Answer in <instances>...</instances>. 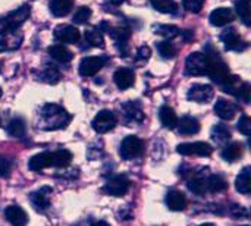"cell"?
<instances>
[{"label": "cell", "mask_w": 251, "mask_h": 226, "mask_svg": "<svg viewBox=\"0 0 251 226\" xmlns=\"http://www.w3.org/2000/svg\"><path fill=\"white\" fill-rule=\"evenodd\" d=\"M231 213H232L235 218H247V216H249L247 209L243 207V206H232V207H231Z\"/></svg>", "instance_id": "obj_46"}, {"label": "cell", "mask_w": 251, "mask_h": 226, "mask_svg": "<svg viewBox=\"0 0 251 226\" xmlns=\"http://www.w3.org/2000/svg\"><path fill=\"white\" fill-rule=\"evenodd\" d=\"M113 81L121 90H126L134 85L135 82V74L128 68H121L113 74Z\"/></svg>", "instance_id": "obj_20"}, {"label": "cell", "mask_w": 251, "mask_h": 226, "mask_svg": "<svg viewBox=\"0 0 251 226\" xmlns=\"http://www.w3.org/2000/svg\"><path fill=\"white\" fill-rule=\"evenodd\" d=\"M157 50H159V54L163 57V59H172L175 56V47L172 46V43L169 40H165V41H160L156 44Z\"/></svg>", "instance_id": "obj_39"}, {"label": "cell", "mask_w": 251, "mask_h": 226, "mask_svg": "<svg viewBox=\"0 0 251 226\" xmlns=\"http://www.w3.org/2000/svg\"><path fill=\"white\" fill-rule=\"evenodd\" d=\"M221 40L225 43L226 50H235V51H241L244 49H247V43L243 41V38L238 35L235 28H226L222 34H221Z\"/></svg>", "instance_id": "obj_14"}, {"label": "cell", "mask_w": 251, "mask_h": 226, "mask_svg": "<svg viewBox=\"0 0 251 226\" xmlns=\"http://www.w3.org/2000/svg\"><path fill=\"white\" fill-rule=\"evenodd\" d=\"M166 206L169 210L172 212H182L185 207H187V199L185 196L181 193V191H176V190H172L166 194Z\"/></svg>", "instance_id": "obj_22"}, {"label": "cell", "mask_w": 251, "mask_h": 226, "mask_svg": "<svg viewBox=\"0 0 251 226\" xmlns=\"http://www.w3.org/2000/svg\"><path fill=\"white\" fill-rule=\"evenodd\" d=\"M4 218L12 226H26L28 215L19 206H9L4 209Z\"/></svg>", "instance_id": "obj_17"}, {"label": "cell", "mask_w": 251, "mask_h": 226, "mask_svg": "<svg viewBox=\"0 0 251 226\" xmlns=\"http://www.w3.org/2000/svg\"><path fill=\"white\" fill-rule=\"evenodd\" d=\"M0 97H1V88H0Z\"/></svg>", "instance_id": "obj_51"}, {"label": "cell", "mask_w": 251, "mask_h": 226, "mask_svg": "<svg viewBox=\"0 0 251 226\" xmlns=\"http://www.w3.org/2000/svg\"><path fill=\"white\" fill-rule=\"evenodd\" d=\"M176 151L182 156H201L207 157L213 153V149L210 144L197 141V143H182L176 147Z\"/></svg>", "instance_id": "obj_7"}, {"label": "cell", "mask_w": 251, "mask_h": 226, "mask_svg": "<svg viewBox=\"0 0 251 226\" xmlns=\"http://www.w3.org/2000/svg\"><path fill=\"white\" fill-rule=\"evenodd\" d=\"M91 226H110L107 222H104V221H97V222H94V224H91Z\"/></svg>", "instance_id": "obj_48"}, {"label": "cell", "mask_w": 251, "mask_h": 226, "mask_svg": "<svg viewBox=\"0 0 251 226\" xmlns=\"http://www.w3.org/2000/svg\"><path fill=\"white\" fill-rule=\"evenodd\" d=\"M101 26L107 29L109 35L118 43V46L122 44V47H119V50H121L122 56H126V53H128L126 44H128V40H129V37H131V29L126 28V26H116V28H113V26H109L106 22H103Z\"/></svg>", "instance_id": "obj_9"}, {"label": "cell", "mask_w": 251, "mask_h": 226, "mask_svg": "<svg viewBox=\"0 0 251 226\" xmlns=\"http://www.w3.org/2000/svg\"><path fill=\"white\" fill-rule=\"evenodd\" d=\"M238 131L244 135H250L251 134V119L249 116L243 115L238 121V125H237Z\"/></svg>", "instance_id": "obj_42"}, {"label": "cell", "mask_w": 251, "mask_h": 226, "mask_svg": "<svg viewBox=\"0 0 251 226\" xmlns=\"http://www.w3.org/2000/svg\"><path fill=\"white\" fill-rule=\"evenodd\" d=\"M200 226H216V225H213V224H203V225H200Z\"/></svg>", "instance_id": "obj_50"}, {"label": "cell", "mask_w": 251, "mask_h": 226, "mask_svg": "<svg viewBox=\"0 0 251 226\" xmlns=\"http://www.w3.org/2000/svg\"><path fill=\"white\" fill-rule=\"evenodd\" d=\"M184 34H185V40H187V41H190V40H191V38L194 37V35L191 34V31H185Z\"/></svg>", "instance_id": "obj_49"}, {"label": "cell", "mask_w": 251, "mask_h": 226, "mask_svg": "<svg viewBox=\"0 0 251 226\" xmlns=\"http://www.w3.org/2000/svg\"><path fill=\"white\" fill-rule=\"evenodd\" d=\"M250 93H251V87L249 82H243L235 94V97H238L240 100H243L244 103H250Z\"/></svg>", "instance_id": "obj_41"}, {"label": "cell", "mask_w": 251, "mask_h": 226, "mask_svg": "<svg viewBox=\"0 0 251 226\" xmlns=\"http://www.w3.org/2000/svg\"><path fill=\"white\" fill-rule=\"evenodd\" d=\"M212 138L218 144H226L231 140V131L224 124H216L212 129Z\"/></svg>", "instance_id": "obj_32"}, {"label": "cell", "mask_w": 251, "mask_h": 226, "mask_svg": "<svg viewBox=\"0 0 251 226\" xmlns=\"http://www.w3.org/2000/svg\"><path fill=\"white\" fill-rule=\"evenodd\" d=\"M72 162V153L60 149L57 151H53V166L54 168H66Z\"/></svg>", "instance_id": "obj_33"}, {"label": "cell", "mask_w": 251, "mask_h": 226, "mask_svg": "<svg viewBox=\"0 0 251 226\" xmlns=\"http://www.w3.org/2000/svg\"><path fill=\"white\" fill-rule=\"evenodd\" d=\"M235 9H237V13H238V16H240V19H241L247 26H250V24H251L250 0H237V3H235Z\"/></svg>", "instance_id": "obj_35"}, {"label": "cell", "mask_w": 251, "mask_h": 226, "mask_svg": "<svg viewBox=\"0 0 251 226\" xmlns=\"http://www.w3.org/2000/svg\"><path fill=\"white\" fill-rule=\"evenodd\" d=\"M213 87L209 84H194L188 90V100L196 103H209L213 99Z\"/></svg>", "instance_id": "obj_10"}, {"label": "cell", "mask_w": 251, "mask_h": 226, "mask_svg": "<svg viewBox=\"0 0 251 226\" xmlns=\"http://www.w3.org/2000/svg\"><path fill=\"white\" fill-rule=\"evenodd\" d=\"M53 190L50 187H43L38 191L32 193L29 196V201L32 204V207L40 212V213H46L50 207V196H51Z\"/></svg>", "instance_id": "obj_11"}, {"label": "cell", "mask_w": 251, "mask_h": 226, "mask_svg": "<svg viewBox=\"0 0 251 226\" xmlns=\"http://www.w3.org/2000/svg\"><path fill=\"white\" fill-rule=\"evenodd\" d=\"M221 156H222L224 160H226L229 163H234L243 156V146L240 143H231V144L224 147Z\"/></svg>", "instance_id": "obj_27"}, {"label": "cell", "mask_w": 251, "mask_h": 226, "mask_svg": "<svg viewBox=\"0 0 251 226\" xmlns=\"http://www.w3.org/2000/svg\"><path fill=\"white\" fill-rule=\"evenodd\" d=\"M10 171H12L10 162L4 156H0V176L1 178H9L10 176Z\"/></svg>", "instance_id": "obj_44"}, {"label": "cell", "mask_w": 251, "mask_h": 226, "mask_svg": "<svg viewBox=\"0 0 251 226\" xmlns=\"http://www.w3.org/2000/svg\"><path fill=\"white\" fill-rule=\"evenodd\" d=\"M29 15H31V6H29V4H24V6H21V7L12 10L10 13H7V15L3 18V21H4L7 29L16 31V29L21 28V25L25 24V21L29 18Z\"/></svg>", "instance_id": "obj_6"}, {"label": "cell", "mask_w": 251, "mask_h": 226, "mask_svg": "<svg viewBox=\"0 0 251 226\" xmlns=\"http://www.w3.org/2000/svg\"><path fill=\"white\" fill-rule=\"evenodd\" d=\"M129 187H131V181L125 175H119L107 181V184L103 187V193L113 197H122L128 193Z\"/></svg>", "instance_id": "obj_8"}, {"label": "cell", "mask_w": 251, "mask_h": 226, "mask_svg": "<svg viewBox=\"0 0 251 226\" xmlns=\"http://www.w3.org/2000/svg\"><path fill=\"white\" fill-rule=\"evenodd\" d=\"M206 187L210 193H221L228 188V182L221 175H210L209 178H206Z\"/></svg>", "instance_id": "obj_31"}, {"label": "cell", "mask_w": 251, "mask_h": 226, "mask_svg": "<svg viewBox=\"0 0 251 226\" xmlns=\"http://www.w3.org/2000/svg\"><path fill=\"white\" fill-rule=\"evenodd\" d=\"M6 131L10 137L13 138H24L25 137V132H26V126H25V121L22 118H13L7 126H6Z\"/></svg>", "instance_id": "obj_28"}, {"label": "cell", "mask_w": 251, "mask_h": 226, "mask_svg": "<svg viewBox=\"0 0 251 226\" xmlns=\"http://www.w3.org/2000/svg\"><path fill=\"white\" fill-rule=\"evenodd\" d=\"M176 128L182 135H194L200 131V122L193 116H184L178 121Z\"/></svg>", "instance_id": "obj_23"}, {"label": "cell", "mask_w": 251, "mask_h": 226, "mask_svg": "<svg viewBox=\"0 0 251 226\" xmlns=\"http://www.w3.org/2000/svg\"><path fill=\"white\" fill-rule=\"evenodd\" d=\"M204 0H184V7L193 13H199L203 7Z\"/></svg>", "instance_id": "obj_43"}, {"label": "cell", "mask_w": 251, "mask_h": 226, "mask_svg": "<svg viewBox=\"0 0 251 226\" xmlns=\"http://www.w3.org/2000/svg\"><path fill=\"white\" fill-rule=\"evenodd\" d=\"M151 6L162 13H176L178 4L175 0H150Z\"/></svg>", "instance_id": "obj_34"}, {"label": "cell", "mask_w": 251, "mask_h": 226, "mask_svg": "<svg viewBox=\"0 0 251 226\" xmlns=\"http://www.w3.org/2000/svg\"><path fill=\"white\" fill-rule=\"evenodd\" d=\"M143 151H144V143L141 138H138L135 135L125 137L121 144V149H119V154L124 160L137 159L143 154Z\"/></svg>", "instance_id": "obj_3"}, {"label": "cell", "mask_w": 251, "mask_h": 226, "mask_svg": "<svg viewBox=\"0 0 251 226\" xmlns=\"http://www.w3.org/2000/svg\"><path fill=\"white\" fill-rule=\"evenodd\" d=\"M106 63L104 57H99V56H87L81 60L79 63V74L82 76H93L96 75Z\"/></svg>", "instance_id": "obj_13"}, {"label": "cell", "mask_w": 251, "mask_h": 226, "mask_svg": "<svg viewBox=\"0 0 251 226\" xmlns=\"http://www.w3.org/2000/svg\"><path fill=\"white\" fill-rule=\"evenodd\" d=\"M150 54H151V50L149 46H141L137 50V59H140V60H147L150 57Z\"/></svg>", "instance_id": "obj_45"}, {"label": "cell", "mask_w": 251, "mask_h": 226, "mask_svg": "<svg viewBox=\"0 0 251 226\" xmlns=\"http://www.w3.org/2000/svg\"><path fill=\"white\" fill-rule=\"evenodd\" d=\"M41 122L44 129H62V128H66L68 124L71 122V115L59 104H44L43 109H41Z\"/></svg>", "instance_id": "obj_1"}, {"label": "cell", "mask_w": 251, "mask_h": 226, "mask_svg": "<svg viewBox=\"0 0 251 226\" xmlns=\"http://www.w3.org/2000/svg\"><path fill=\"white\" fill-rule=\"evenodd\" d=\"M207 71H209V60H207V56L204 53L194 51L187 57L185 72L188 75H194V76L207 75Z\"/></svg>", "instance_id": "obj_4"}, {"label": "cell", "mask_w": 251, "mask_h": 226, "mask_svg": "<svg viewBox=\"0 0 251 226\" xmlns=\"http://www.w3.org/2000/svg\"><path fill=\"white\" fill-rule=\"evenodd\" d=\"M209 19L213 26H225L235 19V15L229 7H218L210 13Z\"/></svg>", "instance_id": "obj_18"}, {"label": "cell", "mask_w": 251, "mask_h": 226, "mask_svg": "<svg viewBox=\"0 0 251 226\" xmlns=\"http://www.w3.org/2000/svg\"><path fill=\"white\" fill-rule=\"evenodd\" d=\"M49 54H50L54 60H57V62H60V63H68V62H71V60L74 59V53H72L69 49H66L63 44L50 46V47H49Z\"/></svg>", "instance_id": "obj_24"}, {"label": "cell", "mask_w": 251, "mask_h": 226, "mask_svg": "<svg viewBox=\"0 0 251 226\" xmlns=\"http://www.w3.org/2000/svg\"><path fill=\"white\" fill-rule=\"evenodd\" d=\"M235 188L238 193L241 194H250L251 191V169L247 166L244 168L240 175L237 176V181H235Z\"/></svg>", "instance_id": "obj_26"}, {"label": "cell", "mask_w": 251, "mask_h": 226, "mask_svg": "<svg viewBox=\"0 0 251 226\" xmlns=\"http://www.w3.org/2000/svg\"><path fill=\"white\" fill-rule=\"evenodd\" d=\"M159 119L162 122V125L168 129H174L176 128V124H178V118H176V113L172 107L169 106H162L160 110H159Z\"/></svg>", "instance_id": "obj_25"}, {"label": "cell", "mask_w": 251, "mask_h": 226, "mask_svg": "<svg viewBox=\"0 0 251 226\" xmlns=\"http://www.w3.org/2000/svg\"><path fill=\"white\" fill-rule=\"evenodd\" d=\"M74 0H51L50 1V12L54 16H65L72 10Z\"/></svg>", "instance_id": "obj_30"}, {"label": "cell", "mask_w": 251, "mask_h": 226, "mask_svg": "<svg viewBox=\"0 0 251 226\" xmlns=\"http://www.w3.org/2000/svg\"><path fill=\"white\" fill-rule=\"evenodd\" d=\"M244 226H249V225H244Z\"/></svg>", "instance_id": "obj_54"}, {"label": "cell", "mask_w": 251, "mask_h": 226, "mask_svg": "<svg viewBox=\"0 0 251 226\" xmlns=\"http://www.w3.org/2000/svg\"><path fill=\"white\" fill-rule=\"evenodd\" d=\"M0 125H1V118H0Z\"/></svg>", "instance_id": "obj_52"}, {"label": "cell", "mask_w": 251, "mask_h": 226, "mask_svg": "<svg viewBox=\"0 0 251 226\" xmlns=\"http://www.w3.org/2000/svg\"><path fill=\"white\" fill-rule=\"evenodd\" d=\"M116 124H118L116 115L112 110H107V109L100 110L96 115V118L93 119V122H91L93 129L96 132H99V134H106V132L112 131L116 126Z\"/></svg>", "instance_id": "obj_5"}, {"label": "cell", "mask_w": 251, "mask_h": 226, "mask_svg": "<svg viewBox=\"0 0 251 226\" xmlns=\"http://www.w3.org/2000/svg\"><path fill=\"white\" fill-rule=\"evenodd\" d=\"M154 32L165 37L166 40H172L175 37H178L181 34L179 28L175 25H168V24H160V25H154Z\"/></svg>", "instance_id": "obj_37"}, {"label": "cell", "mask_w": 251, "mask_h": 226, "mask_svg": "<svg viewBox=\"0 0 251 226\" xmlns=\"http://www.w3.org/2000/svg\"><path fill=\"white\" fill-rule=\"evenodd\" d=\"M188 188H190V191H193L197 196H204L207 193L206 178H203V176H194L193 179L188 181Z\"/></svg>", "instance_id": "obj_38"}, {"label": "cell", "mask_w": 251, "mask_h": 226, "mask_svg": "<svg viewBox=\"0 0 251 226\" xmlns=\"http://www.w3.org/2000/svg\"><path fill=\"white\" fill-rule=\"evenodd\" d=\"M90 18H91V9L87 7V6H82V7H79V9L74 13L72 21H74L75 24H78V25H84V24L88 22Z\"/></svg>", "instance_id": "obj_40"}, {"label": "cell", "mask_w": 251, "mask_h": 226, "mask_svg": "<svg viewBox=\"0 0 251 226\" xmlns=\"http://www.w3.org/2000/svg\"><path fill=\"white\" fill-rule=\"evenodd\" d=\"M38 79H41V81H44L47 84H56V82L60 81V72L54 65L46 63L44 69L38 75Z\"/></svg>", "instance_id": "obj_29"}, {"label": "cell", "mask_w": 251, "mask_h": 226, "mask_svg": "<svg viewBox=\"0 0 251 226\" xmlns=\"http://www.w3.org/2000/svg\"><path fill=\"white\" fill-rule=\"evenodd\" d=\"M51 166H53V153H50V151L38 153L28 160V168L32 172H40V171H43L46 168H51Z\"/></svg>", "instance_id": "obj_16"}, {"label": "cell", "mask_w": 251, "mask_h": 226, "mask_svg": "<svg viewBox=\"0 0 251 226\" xmlns=\"http://www.w3.org/2000/svg\"><path fill=\"white\" fill-rule=\"evenodd\" d=\"M0 71H1V63H0Z\"/></svg>", "instance_id": "obj_53"}, {"label": "cell", "mask_w": 251, "mask_h": 226, "mask_svg": "<svg viewBox=\"0 0 251 226\" xmlns=\"http://www.w3.org/2000/svg\"><path fill=\"white\" fill-rule=\"evenodd\" d=\"M54 38L59 43H68V44H75L81 38V32L78 28L74 25H59L54 29Z\"/></svg>", "instance_id": "obj_12"}, {"label": "cell", "mask_w": 251, "mask_h": 226, "mask_svg": "<svg viewBox=\"0 0 251 226\" xmlns=\"http://www.w3.org/2000/svg\"><path fill=\"white\" fill-rule=\"evenodd\" d=\"M84 37H85V41L91 47H104V38H103V34L100 32V29L90 28V29L85 31Z\"/></svg>", "instance_id": "obj_36"}, {"label": "cell", "mask_w": 251, "mask_h": 226, "mask_svg": "<svg viewBox=\"0 0 251 226\" xmlns=\"http://www.w3.org/2000/svg\"><path fill=\"white\" fill-rule=\"evenodd\" d=\"M238 112V107L232 103V101H228L225 99H219L215 104V113L224 119V121H231L234 119V116L237 115Z\"/></svg>", "instance_id": "obj_19"}, {"label": "cell", "mask_w": 251, "mask_h": 226, "mask_svg": "<svg viewBox=\"0 0 251 226\" xmlns=\"http://www.w3.org/2000/svg\"><path fill=\"white\" fill-rule=\"evenodd\" d=\"M125 0H106V3H110V4H115V6H118V4H122Z\"/></svg>", "instance_id": "obj_47"}, {"label": "cell", "mask_w": 251, "mask_h": 226, "mask_svg": "<svg viewBox=\"0 0 251 226\" xmlns=\"http://www.w3.org/2000/svg\"><path fill=\"white\" fill-rule=\"evenodd\" d=\"M122 110H124V116L125 121L128 124H138L144 119V113H143V107L141 104L135 100V101H128L125 104H122Z\"/></svg>", "instance_id": "obj_15"}, {"label": "cell", "mask_w": 251, "mask_h": 226, "mask_svg": "<svg viewBox=\"0 0 251 226\" xmlns=\"http://www.w3.org/2000/svg\"><path fill=\"white\" fill-rule=\"evenodd\" d=\"M204 54L207 56V60H209V71H207V75L219 85H222L228 78H229V68L226 65V62L221 57L219 51L216 49H213L212 44H207L206 46V50H204Z\"/></svg>", "instance_id": "obj_2"}, {"label": "cell", "mask_w": 251, "mask_h": 226, "mask_svg": "<svg viewBox=\"0 0 251 226\" xmlns=\"http://www.w3.org/2000/svg\"><path fill=\"white\" fill-rule=\"evenodd\" d=\"M22 43V34L16 31H6L0 34V51L18 49Z\"/></svg>", "instance_id": "obj_21"}]
</instances>
